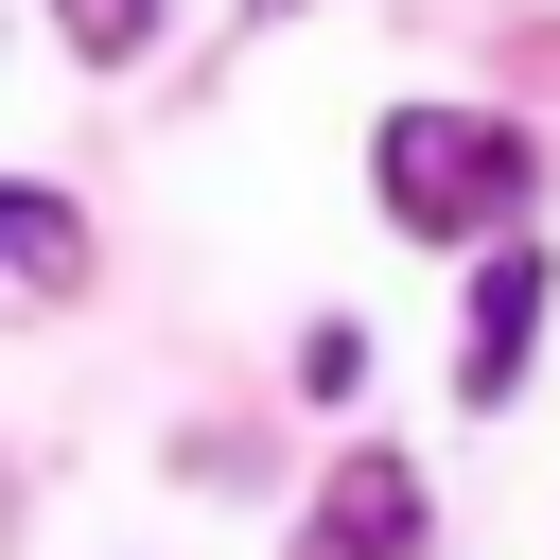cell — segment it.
I'll list each match as a JSON object with an SVG mask.
<instances>
[{
	"instance_id": "obj_1",
	"label": "cell",
	"mask_w": 560,
	"mask_h": 560,
	"mask_svg": "<svg viewBox=\"0 0 560 560\" xmlns=\"http://www.w3.org/2000/svg\"><path fill=\"white\" fill-rule=\"evenodd\" d=\"M525 192H542L525 122H490V105H402L385 122V210L402 228H525Z\"/></svg>"
},
{
	"instance_id": "obj_2",
	"label": "cell",
	"mask_w": 560,
	"mask_h": 560,
	"mask_svg": "<svg viewBox=\"0 0 560 560\" xmlns=\"http://www.w3.org/2000/svg\"><path fill=\"white\" fill-rule=\"evenodd\" d=\"M298 560H420V455H332V490H315V525H298Z\"/></svg>"
},
{
	"instance_id": "obj_3",
	"label": "cell",
	"mask_w": 560,
	"mask_h": 560,
	"mask_svg": "<svg viewBox=\"0 0 560 560\" xmlns=\"http://www.w3.org/2000/svg\"><path fill=\"white\" fill-rule=\"evenodd\" d=\"M542 298H560V280H542L525 245H490V280H472V350H455V385H472V402H508V385H525V332H542Z\"/></svg>"
},
{
	"instance_id": "obj_4",
	"label": "cell",
	"mask_w": 560,
	"mask_h": 560,
	"mask_svg": "<svg viewBox=\"0 0 560 560\" xmlns=\"http://www.w3.org/2000/svg\"><path fill=\"white\" fill-rule=\"evenodd\" d=\"M0 245H18V280H35V298H70V280H88V228H70L52 192H0Z\"/></svg>"
},
{
	"instance_id": "obj_5",
	"label": "cell",
	"mask_w": 560,
	"mask_h": 560,
	"mask_svg": "<svg viewBox=\"0 0 560 560\" xmlns=\"http://www.w3.org/2000/svg\"><path fill=\"white\" fill-rule=\"evenodd\" d=\"M158 18H175V0H52V35H70V52H88V70H122V52H140V35H158Z\"/></svg>"
},
{
	"instance_id": "obj_6",
	"label": "cell",
	"mask_w": 560,
	"mask_h": 560,
	"mask_svg": "<svg viewBox=\"0 0 560 560\" xmlns=\"http://www.w3.org/2000/svg\"><path fill=\"white\" fill-rule=\"evenodd\" d=\"M262 18H280V0H262Z\"/></svg>"
}]
</instances>
